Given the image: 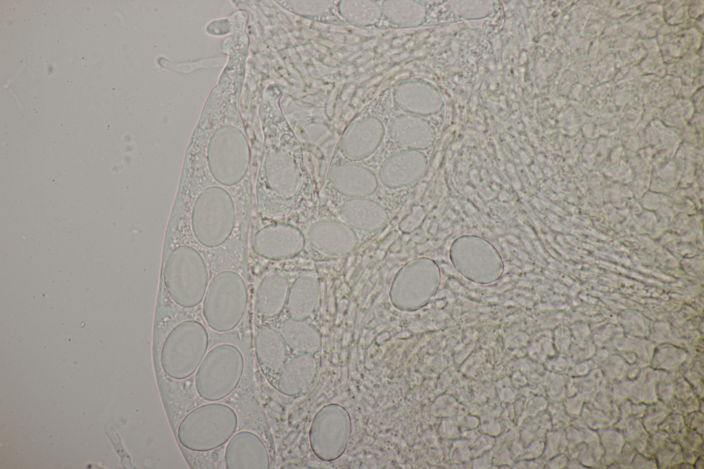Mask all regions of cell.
I'll use <instances>...</instances> for the list:
<instances>
[{
	"mask_svg": "<svg viewBox=\"0 0 704 469\" xmlns=\"http://www.w3.org/2000/svg\"><path fill=\"white\" fill-rule=\"evenodd\" d=\"M307 236L318 251L329 256H342L353 251L358 238L354 229L342 220L323 219L311 223Z\"/></svg>",
	"mask_w": 704,
	"mask_h": 469,
	"instance_id": "9c48e42d",
	"label": "cell"
},
{
	"mask_svg": "<svg viewBox=\"0 0 704 469\" xmlns=\"http://www.w3.org/2000/svg\"><path fill=\"white\" fill-rule=\"evenodd\" d=\"M318 416L311 430L313 450L322 459H333L342 453L348 441L347 413L338 406H331L324 408Z\"/></svg>",
	"mask_w": 704,
	"mask_h": 469,
	"instance_id": "52a82bcc",
	"label": "cell"
},
{
	"mask_svg": "<svg viewBox=\"0 0 704 469\" xmlns=\"http://www.w3.org/2000/svg\"><path fill=\"white\" fill-rule=\"evenodd\" d=\"M320 287L314 273L299 275L289 287L286 301L289 317L305 320L314 311L318 302Z\"/></svg>",
	"mask_w": 704,
	"mask_h": 469,
	"instance_id": "ac0fdd59",
	"label": "cell"
},
{
	"mask_svg": "<svg viewBox=\"0 0 704 469\" xmlns=\"http://www.w3.org/2000/svg\"><path fill=\"white\" fill-rule=\"evenodd\" d=\"M228 469H269L270 459L261 438L249 430L235 433L228 440L224 452Z\"/></svg>",
	"mask_w": 704,
	"mask_h": 469,
	"instance_id": "8fae6325",
	"label": "cell"
},
{
	"mask_svg": "<svg viewBox=\"0 0 704 469\" xmlns=\"http://www.w3.org/2000/svg\"><path fill=\"white\" fill-rule=\"evenodd\" d=\"M275 155L272 164L266 168L269 184L281 198L291 199L300 189V171L294 160L287 153L279 152Z\"/></svg>",
	"mask_w": 704,
	"mask_h": 469,
	"instance_id": "ffe728a7",
	"label": "cell"
},
{
	"mask_svg": "<svg viewBox=\"0 0 704 469\" xmlns=\"http://www.w3.org/2000/svg\"><path fill=\"white\" fill-rule=\"evenodd\" d=\"M241 350L230 343L214 346L206 354L194 380L198 395L208 402H218L237 387L244 371Z\"/></svg>",
	"mask_w": 704,
	"mask_h": 469,
	"instance_id": "5b68a950",
	"label": "cell"
},
{
	"mask_svg": "<svg viewBox=\"0 0 704 469\" xmlns=\"http://www.w3.org/2000/svg\"><path fill=\"white\" fill-rule=\"evenodd\" d=\"M163 278L170 298L183 308L199 305L209 283L204 259L189 246H177L169 253L164 265Z\"/></svg>",
	"mask_w": 704,
	"mask_h": 469,
	"instance_id": "7a4b0ae2",
	"label": "cell"
},
{
	"mask_svg": "<svg viewBox=\"0 0 704 469\" xmlns=\"http://www.w3.org/2000/svg\"><path fill=\"white\" fill-rule=\"evenodd\" d=\"M341 220L353 229L373 232L383 228L388 215L385 208L366 197L351 198L339 210Z\"/></svg>",
	"mask_w": 704,
	"mask_h": 469,
	"instance_id": "2e32d148",
	"label": "cell"
},
{
	"mask_svg": "<svg viewBox=\"0 0 704 469\" xmlns=\"http://www.w3.org/2000/svg\"><path fill=\"white\" fill-rule=\"evenodd\" d=\"M382 15L390 24L400 28L421 25L426 10L423 4L411 0H385L380 4Z\"/></svg>",
	"mask_w": 704,
	"mask_h": 469,
	"instance_id": "603a6c76",
	"label": "cell"
},
{
	"mask_svg": "<svg viewBox=\"0 0 704 469\" xmlns=\"http://www.w3.org/2000/svg\"><path fill=\"white\" fill-rule=\"evenodd\" d=\"M235 221L230 200L199 201L193 208L191 226L197 241L207 248H216L231 235Z\"/></svg>",
	"mask_w": 704,
	"mask_h": 469,
	"instance_id": "8992f818",
	"label": "cell"
},
{
	"mask_svg": "<svg viewBox=\"0 0 704 469\" xmlns=\"http://www.w3.org/2000/svg\"><path fill=\"white\" fill-rule=\"evenodd\" d=\"M427 166L426 155L420 151L402 149L394 152L381 164L380 182L390 188L409 186L417 181Z\"/></svg>",
	"mask_w": 704,
	"mask_h": 469,
	"instance_id": "7c38bea8",
	"label": "cell"
},
{
	"mask_svg": "<svg viewBox=\"0 0 704 469\" xmlns=\"http://www.w3.org/2000/svg\"><path fill=\"white\" fill-rule=\"evenodd\" d=\"M305 239L297 228L285 223L271 224L258 230L252 239V249L258 256L270 260L296 257L303 250Z\"/></svg>",
	"mask_w": 704,
	"mask_h": 469,
	"instance_id": "ba28073f",
	"label": "cell"
},
{
	"mask_svg": "<svg viewBox=\"0 0 704 469\" xmlns=\"http://www.w3.org/2000/svg\"><path fill=\"white\" fill-rule=\"evenodd\" d=\"M254 347L258 361L270 371H280L287 361V345L278 331L272 328L263 327L257 331Z\"/></svg>",
	"mask_w": 704,
	"mask_h": 469,
	"instance_id": "7402d4cb",
	"label": "cell"
},
{
	"mask_svg": "<svg viewBox=\"0 0 704 469\" xmlns=\"http://www.w3.org/2000/svg\"><path fill=\"white\" fill-rule=\"evenodd\" d=\"M316 371L317 362L313 354L299 353L286 361L280 369L278 389L286 395L299 394L312 383Z\"/></svg>",
	"mask_w": 704,
	"mask_h": 469,
	"instance_id": "e0dca14e",
	"label": "cell"
},
{
	"mask_svg": "<svg viewBox=\"0 0 704 469\" xmlns=\"http://www.w3.org/2000/svg\"><path fill=\"white\" fill-rule=\"evenodd\" d=\"M248 303L243 277L231 270L217 273L209 281L202 301L207 325L218 333L228 332L242 320Z\"/></svg>",
	"mask_w": 704,
	"mask_h": 469,
	"instance_id": "3957f363",
	"label": "cell"
},
{
	"mask_svg": "<svg viewBox=\"0 0 704 469\" xmlns=\"http://www.w3.org/2000/svg\"><path fill=\"white\" fill-rule=\"evenodd\" d=\"M337 8L343 19L356 26L374 25L382 17L380 5L375 1L342 0Z\"/></svg>",
	"mask_w": 704,
	"mask_h": 469,
	"instance_id": "cb8c5ba5",
	"label": "cell"
},
{
	"mask_svg": "<svg viewBox=\"0 0 704 469\" xmlns=\"http://www.w3.org/2000/svg\"><path fill=\"white\" fill-rule=\"evenodd\" d=\"M209 336L205 326L189 319L177 324L166 336L160 352L164 373L184 380L196 372L208 352Z\"/></svg>",
	"mask_w": 704,
	"mask_h": 469,
	"instance_id": "277c9868",
	"label": "cell"
},
{
	"mask_svg": "<svg viewBox=\"0 0 704 469\" xmlns=\"http://www.w3.org/2000/svg\"><path fill=\"white\" fill-rule=\"evenodd\" d=\"M423 215L424 211L421 207H414L412 212L401 222L400 229L404 232L412 231L419 224Z\"/></svg>",
	"mask_w": 704,
	"mask_h": 469,
	"instance_id": "484cf974",
	"label": "cell"
},
{
	"mask_svg": "<svg viewBox=\"0 0 704 469\" xmlns=\"http://www.w3.org/2000/svg\"><path fill=\"white\" fill-rule=\"evenodd\" d=\"M331 186L339 193L351 197H366L377 189L378 180L368 168L353 164L333 167L328 175Z\"/></svg>",
	"mask_w": 704,
	"mask_h": 469,
	"instance_id": "9a60e30c",
	"label": "cell"
},
{
	"mask_svg": "<svg viewBox=\"0 0 704 469\" xmlns=\"http://www.w3.org/2000/svg\"><path fill=\"white\" fill-rule=\"evenodd\" d=\"M278 333L287 346L300 353L313 354L320 347L318 331L304 320L290 317L283 320L278 325Z\"/></svg>",
	"mask_w": 704,
	"mask_h": 469,
	"instance_id": "44dd1931",
	"label": "cell"
},
{
	"mask_svg": "<svg viewBox=\"0 0 704 469\" xmlns=\"http://www.w3.org/2000/svg\"><path fill=\"white\" fill-rule=\"evenodd\" d=\"M289 289L288 279L284 273L274 271L265 274L256 292V311L265 317L278 315L286 305Z\"/></svg>",
	"mask_w": 704,
	"mask_h": 469,
	"instance_id": "d6986e66",
	"label": "cell"
},
{
	"mask_svg": "<svg viewBox=\"0 0 704 469\" xmlns=\"http://www.w3.org/2000/svg\"><path fill=\"white\" fill-rule=\"evenodd\" d=\"M239 425L238 415L230 406L209 402L188 412L180 422L177 439L185 448L206 452L227 443Z\"/></svg>",
	"mask_w": 704,
	"mask_h": 469,
	"instance_id": "6da1fadb",
	"label": "cell"
},
{
	"mask_svg": "<svg viewBox=\"0 0 704 469\" xmlns=\"http://www.w3.org/2000/svg\"><path fill=\"white\" fill-rule=\"evenodd\" d=\"M285 6L292 12L307 17L317 18L327 15L334 6L331 0L287 1Z\"/></svg>",
	"mask_w": 704,
	"mask_h": 469,
	"instance_id": "d4e9b609",
	"label": "cell"
},
{
	"mask_svg": "<svg viewBox=\"0 0 704 469\" xmlns=\"http://www.w3.org/2000/svg\"><path fill=\"white\" fill-rule=\"evenodd\" d=\"M392 141L402 149L421 151L431 146L435 139L432 125L421 116L404 113L393 118L388 126Z\"/></svg>",
	"mask_w": 704,
	"mask_h": 469,
	"instance_id": "5bb4252c",
	"label": "cell"
},
{
	"mask_svg": "<svg viewBox=\"0 0 704 469\" xmlns=\"http://www.w3.org/2000/svg\"><path fill=\"white\" fill-rule=\"evenodd\" d=\"M384 135V127L378 118L373 116L358 118L343 133L340 141L341 153L351 161L366 159L380 146Z\"/></svg>",
	"mask_w": 704,
	"mask_h": 469,
	"instance_id": "30bf717a",
	"label": "cell"
},
{
	"mask_svg": "<svg viewBox=\"0 0 704 469\" xmlns=\"http://www.w3.org/2000/svg\"><path fill=\"white\" fill-rule=\"evenodd\" d=\"M393 98L402 110L418 116L434 114L442 106L438 91L420 80H407L398 84L393 91Z\"/></svg>",
	"mask_w": 704,
	"mask_h": 469,
	"instance_id": "4fadbf2b",
	"label": "cell"
}]
</instances>
